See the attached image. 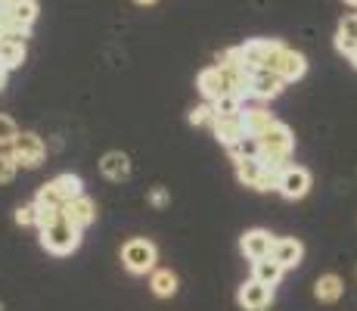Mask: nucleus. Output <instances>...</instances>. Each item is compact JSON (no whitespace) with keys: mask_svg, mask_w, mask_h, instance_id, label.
I'll use <instances>...</instances> for the list:
<instances>
[{"mask_svg":"<svg viewBox=\"0 0 357 311\" xmlns=\"http://www.w3.org/2000/svg\"><path fill=\"white\" fill-rule=\"evenodd\" d=\"M342 293H345V287H342V280L335 277V274H324L317 283H314V296H317L320 302H339Z\"/></svg>","mask_w":357,"mask_h":311,"instance_id":"5701e85b","label":"nucleus"},{"mask_svg":"<svg viewBox=\"0 0 357 311\" xmlns=\"http://www.w3.org/2000/svg\"><path fill=\"white\" fill-rule=\"evenodd\" d=\"M252 265H255V268H252V277L261 280V283H264V287H277V283L283 280V271H286V268L280 265V261L273 259V255H271V259L252 261Z\"/></svg>","mask_w":357,"mask_h":311,"instance_id":"a211bd4d","label":"nucleus"},{"mask_svg":"<svg viewBox=\"0 0 357 311\" xmlns=\"http://www.w3.org/2000/svg\"><path fill=\"white\" fill-rule=\"evenodd\" d=\"M348 59H351V66L357 68V50H354V53H351V57H348Z\"/></svg>","mask_w":357,"mask_h":311,"instance_id":"473e14b6","label":"nucleus"},{"mask_svg":"<svg viewBox=\"0 0 357 311\" xmlns=\"http://www.w3.org/2000/svg\"><path fill=\"white\" fill-rule=\"evenodd\" d=\"M261 143V159L264 162H277V165H286L292 156V147H295V137L289 131V124L283 122H273L271 128L264 131V134L258 137Z\"/></svg>","mask_w":357,"mask_h":311,"instance_id":"f03ea898","label":"nucleus"},{"mask_svg":"<svg viewBox=\"0 0 357 311\" xmlns=\"http://www.w3.org/2000/svg\"><path fill=\"white\" fill-rule=\"evenodd\" d=\"M13 3V0H0V10H6V6H10Z\"/></svg>","mask_w":357,"mask_h":311,"instance_id":"72a5a7b5","label":"nucleus"},{"mask_svg":"<svg viewBox=\"0 0 357 311\" xmlns=\"http://www.w3.org/2000/svg\"><path fill=\"white\" fill-rule=\"evenodd\" d=\"M264 68H271V72H277L280 78L289 85V81H298L301 75L307 72V62H305V57L301 53H295V50H289V47H283L280 44L277 50H273V57L267 59V66Z\"/></svg>","mask_w":357,"mask_h":311,"instance_id":"20e7f679","label":"nucleus"},{"mask_svg":"<svg viewBox=\"0 0 357 311\" xmlns=\"http://www.w3.org/2000/svg\"><path fill=\"white\" fill-rule=\"evenodd\" d=\"M25 62V44L19 41H3L0 44V68L10 72V68H19Z\"/></svg>","mask_w":357,"mask_h":311,"instance_id":"b1692460","label":"nucleus"},{"mask_svg":"<svg viewBox=\"0 0 357 311\" xmlns=\"http://www.w3.org/2000/svg\"><path fill=\"white\" fill-rule=\"evenodd\" d=\"M0 44H3V38H0Z\"/></svg>","mask_w":357,"mask_h":311,"instance_id":"e433bc0d","label":"nucleus"},{"mask_svg":"<svg viewBox=\"0 0 357 311\" xmlns=\"http://www.w3.org/2000/svg\"><path fill=\"white\" fill-rule=\"evenodd\" d=\"M50 190L59 196V203H63V209L68 203H75L78 196H84V184H81L78 175H72V171H66V175H56L50 181Z\"/></svg>","mask_w":357,"mask_h":311,"instance_id":"ddd939ff","label":"nucleus"},{"mask_svg":"<svg viewBox=\"0 0 357 311\" xmlns=\"http://www.w3.org/2000/svg\"><path fill=\"white\" fill-rule=\"evenodd\" d=\"M149 205H155V209H165V205H168V190H165V187H155V190L149 193Z\"/></svg>","mask_w":357,"mask_h":311,"instance_id":"7c9ffc66","label":"nucleus"},{"mask_svg":"<svg viewBox=\"0 0 357 311\" xmlns=\"http://www.w3.org/2000/svg\"><path fill=\"white\" fill-rule=\"evenodd\" d=\"M273 243L277 240L264 231V227H255V231H245L243 240H239V249L249 261H261V259H271L273 255Z\"/></svg>","mask_w":357,"mask_h":311,"instance_id":"6e6552de","label":"nucleus"},{"mask_svg":"<svg viewBox=\"0 0 357 311\" xmlns=\"http://www.w3.org/2000/svg\"><path fill=\"white\" fill-rule=\"evenodd\" d=\"M236 302L245 311H267L271 308V302H273V287H264L261 280L252 277V280H245L243 287H239Z\"/></svg>","mask_w":357,"mask_h":311,"instance_id":"423d86ee","label":"nucleus"},{"mask_svg":"<svg viewBox=\"0 0 357 311\" xmlns=\"http://www.w3.org/2000/svg\"><path fill=\"white\" fill-rule=\"evenodd\" d=\"M16 171H19V162L13 156V150H3L0 153V184H10L16 178Z\"/></svg>","mask_w":357,"mask_h":311,"instance_id":"bb28decb","label":"nucleus"},{"mask_svg":"<svg viewBox=\"0 0 357 311\" xmlns=\"http://www.w3.org/2000/svg\"><path fill=\"white\" fill-rule=\"evenodd\" d=\"M243 122H245V131H249V137H261L277 119H273V115L267 113L264 106H249V109H243Z\"/></svg>","mask_w":357,"mask_h":311,"instance_id":"f3484780","label":"nucleus"},{"mask_svg":"<svg viewBox=\"0 0 357 311\" xmlns=\"http://www.w3.org/2000/svg\"><path fill=\"white\" fill-rule=\"evenodd\" d=\"M335 47H339V53H345V57H351L357 50V13L342 19L339 34H335Z\"/></svg>","mask_w":357,"mask_h":311,"instance_id":"6ab92c4d","label":"nucleus"},{"mask_svg":"<svg viewBox=\"0 0 357 311\" xmlns=\"http://www.w3.org/2000/svg\"><path fill=\"white\" fill-rule=\"evenodd\" d=\"M280 193L286 199H301L307 190H311V171L301 168V165H286L283 175H280Z\"/></svg>","mask_w":357,"mask_h":311,"instance_id":"1a4fd4ad","label":"nucleus"},{"mask_svg":"<svg viewBox=\"0 0 357 311\" xmlns=\"http://www.w3.org/2000/svg\"><path fill=\"white\" fill-rule=\"evenodd\" d=\"M0 311H3V305H0Z\"/></svg>","mask_w":357,"mask_h":311,"instance_id":"4c0bfd02","label":"nucleus"},{"mask_svg":"<svg viewBox=\"0 0 357 311\" xmlns=\"http://www.w3.org/2000/svg\"><path fill=\"white\" fill-rule=\"evenodd\" d=\"M16 224L22 227H38V205L34 203H25L16 209Z\"/></svg>","mask_w":357,"mask_h":311,"instance_id":"c756f323","label":"nucleus"},{"mask_svg":"<svg viewBox=\"0 0 357 311\" xmlns=\"http://www.w3.org/2000/svg\"><path fill=\"white\" fill-rule=\"evenodd\" d=\"M345 3H351V6H357V0H345Z\"/></svg>","mask_w":357,"mask_h":311,"instance_id":"c9c22d12","label":"nucleus"},{"mask_svg":"<svg viewBox=\"0 0 357 311\" xmlns=\"http://www.w3.org/2000/svg\"><path fill=\"white\" fill-rule=\"evenodd\" d=\"M301 255H305V246H301L298 240L286 237V240H277V243H273V259H277L280 265L286 268V271L301 265Z\"/></svg>","mask_w":357,"mask_h":311,"instance_id":"dca6fc26","label":"nucleus"},{"mask_svg":"<svg viewBox=\"0 0 357 311\" xmlns=\"http://www.w3.org/2000/svg\"><path fill=\"white\" fill-rule=\"evenodd\" d=\"M149 289H153L159 299H171V296L177 293V274L168 271V268H155V271L149 274Z\"/></svg>","mask_w":357,"mask_h":311,"instance_id":"aec40b11","label":"nucleus"},{"mask_svg":"<svg viewBox=\"0 0 357 311\" xmlns=\"http://www.w3.org/2000/svg\"><path fill=\"white\" fill-rule=\"evenodd\" d=\"M137 3H140V6H149V3H155V0H137Z\"/></svg>","mask_w":357,"mask_h":311,"instance_id":"f704fd0d","label":"nucleus"},{"mask_svg":"<svg viewBox=\"0 0 357 311\" xmlns=\"http://www.w3.org/2000/svg\"><path fill=\"white\" fill-rule=\"evenodd\" d=\"M196 87H199V94H202L208 103H215V100H221L224 94H230L227 78H224V72L218 66L202 68V72H199V78H196Z\"/></svg>","mask_w":357,"mask_h":311,"instance_id":"f8f14e48","label":"nucleus"},{"mask_svg":"<svg viewBox=\"0 0 357 311\" xmlns=\"http://www.w3.org/2000/svg\"><path fill=\"white\" fill-rule=\"evenodd\" d=\"M227 153H230L233 162H239V159H258L261 156V143H258V137H243L239 143L227 147Z\"/></svg>","mask_w":357,"mask_h":311,"instance_id":"393cba45","label":"nucleus"},{"mask_svg":"<svg viewBox=\"0 0 357 311\" xmlns=\"http://www.w3.org/2000/svg\"><path fill=\"white\" fill-rule=\"evenodd\" d=\"M3 81H6V72H3V68H0V91H3Z\"/></svg>","mask_w":357,"mask_h":311,"instance_id":"2f4dec72","label":"nucleus"},{"mask_svg":"<svg viewBox=\"0 0 357 311\" xmlns=\"http://www.w3.org/2000/svg\"><path fill=\"white\" fill-rule=\"evenodd\" d=\"M100 171L109 181H125L130 175V159L125 153H119V150H112V153H106L100 159Z\"/></svg>","mask_w":357,"mask_h":311,"instance_id":"2eb2a0df","label":"nucleus"},{"mask_svg":"<svg viewBox=\"0 0 357 311\" xmlns=\"http://www.w3.org/2000/svg\"><path fill=\"white\" fill-rule=\"evenodd\" d=\"M283 85L286 81L280 78L277 72H271V68H255V72L249 75L252 96H258V100H273V96H280L283 94Z\"/></svg>","mask_w":357,"mask_h":311,"instance_id":"9d476101","label":"nucleus"},{"mask_svg":"<svg viewBox=\"0 0 357 311\" xmlns=\"http://www.w3.org/2000/svg\"><path fill=\"white\" fill-rule=\"evenodd\" d=\"M155 261H159V249H155L153 240L134 237L121 246V265H125L130 274H153Z\"/></svg>","mask_w":357,"mask_h":311,"instance_id":"7ed1b4c3","label":"nucleus"},{"mask_svg":"<svg viewBox=\"0 0 357 311\" xmlns=\"http://www.w3.org/2000/svg\"><path fill=\"white\" fill-rule=\"evenodd\" d=\"M277 47H280V41H273V38H252V41H245V44L239 47V53H243L245 68H249V72H255V68L267 66V59L273 57V50H277Z\"/></svg>","mask_w":357,"mask_h":311,"instance_id":"0eeeda50","label":"nucleus"},{"mask_svg":"<svg viewBox=\"0 0 357 311\" xmlns=\"http://www.w3.org/2000/svg\"><path fill=\"white\" fill-rule=\"evenodd\" d=\"M211 106H215V115H243V100L233 94H224L221 100H215Z\"/></svg>","mask_w":357,"mask_h":311,"instance_id":"a878e982","label":"nucleus"},{"mask_svg":"<svg viewBox=\"0 0 357 311\" xmlns=\"http://www.w3.org/2000/svg\"><path fill=\"white\" fill-rule=\"evenodd\" d=\"M6 13L16 19V25L31 29L34 19H38V13H40V6H38V0H13V3L6 6Z\"/></svg>","mask_w":357,"mask_h":311,"instance_id":"412c9836","label":"nucleus"},{"mask_svg":"<svg viewBox=\"0 0 357 311\" xmlns=\"http://www.w3.org/2000/svg\"><path fill=\"white\" fill-rule=\"evenodd\" d=\"M16 137H19L16 122H13L10 115L0 113V147H13V143H16Z\"/></svg>","mask_w":357,"mask_h":311,"instance_id":"cd10ccee","label":"nucleus"},{"mask_svg":"<svg viewBox=\"0 0 357 311\" xmlns=\"http://www.w3.org/2000/svg\"><path fill=\"white\" fill-rule=\"evenodd\" d=\"M190 124L202 128V124H215V106L211 103H202V106L190 109Z\"/></svg>","mask_w":357,"mask_h":311,"instance_id":"c85d7f7f","label":"nucleus"},{"mask_svg":"<svg viewBox=\"0 0 357 311\" xmlns=\"http://www.w3.org/2000/svg\"><path fill=\"white\" fill-rule=\"evenodd\" d=\"M236 165V178H239V184H245V187H252L255 190V184L261 181V175H264V159H239V162H233Z\"/></svg>","mask_w":357,"mask_h":311,"instance_id":"4be33fe9","label":"nucleus"},{"mask_svg":"<svg viewBox=\"0 0 357 311\" xmlns=\"http://www.w3.org/2000/svg\"><path fill=\"white\" fill-rule=\"evenodd\" d=\"M63 212H66V218L78 227V231L97 221V205H93V199H87V196H78L75 203H68Z\"/></svg>","mask_w":357,"mask_h":311,"instance_id":"4468645a","label":"nucleus"},{"mask_svg":"<svg viewBox=\"0 0 357 311\" xmlns=\"http://www.w3.org/2000/svg\"><path fill=\"white\" fill-rule=\"evenodd\" d=\"M10 150H13V156H16V162L22 165V168H40L44 159H47V143L40 140L38 134H31V131H22Z\"/></svg>","mask_w":357,"mask_h":311,"instance_id":"39448f33","label":"nucleus"},{"mask_svg":"<svg viewBox=\"0 0 357 311\" xmlns=\"http://www.w3.org/2000/svg\"><path fill=\"white\" fill-rule=\"evenodd\" d=\"M40 246H44L50 255H68L81 246V231L66 218V212H63L50 227L40 231Z\"/></svg>","mask_w":357,"mask_h":311,"instance_id":"f257e3e1","label":"nucleus"},{"mask_svg":"<svg viewBox=\"0 0 357 311\" xmlns=\"http://www.w3.org/2000/svg\"><path fill=\"white\" fill-rule=\"evenodd\" d=\"M211 131H215V137L224 143V147H233V143H239L243 137H249L243 115H215Z\"/></svg>","mask_w":357,"mask_h":311,"instance_id":"9b49d317","label":"nucleus"}]
</instances>
